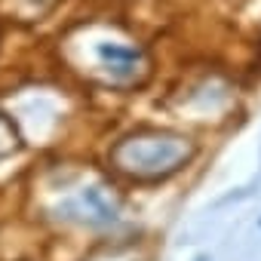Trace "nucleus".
Returning <instances> with one entry per match:
<instances>
[{
	"mask_svg": "<svg viewBox=\"0 0 261 261\" xmlns=\"http://www.w3.org/2000/svg\"><path fill=\"white\" fill-rule=\"evenodd\" d=\"M194 157V142L175 133H160V129H148V133H136L123 139L111 151V163L139 181H154L178 172L188 160Z\"/></svg>",
	"mask_w": 261,
	"mask_h": 261,
	"instance_id": "1",
	"label": "nucleus"
},
{
	"mask_svg": "<svg viewBox=\"0 0 261 261\" xmlns=\"http://www.w3.org/2000/svg\"><path fill=\"white\" fill-rule=\"evenodd\" d=\"M16 129L10 126V120L4 117V114H0V157H4V154H10L13 148H16Z\"/></svg>",
	"mask_w": 261,
	"mask_h": 261,
	"instance_id": "2",
	"label": "nucleus"
}]
</instances>
